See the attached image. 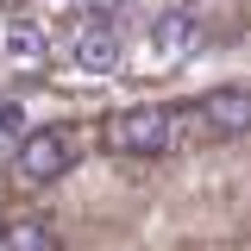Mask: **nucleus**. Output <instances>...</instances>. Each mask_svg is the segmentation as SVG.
I'll list each match as a JSON object with an SVG mask.
<instances>
[{
  "label": "nucleus",
  "instance_id": "f257e3e1",
  "mask_svg": "<svg viewBox=\"0 0 251 251\" xmlns=\"http://www.w3.org/2000/svg\"><path fill=\"white\" fill-rule=\"evenodd\" d=\"M145 38H151V50H157V63H182L188 50L201 44V25H195L188 13H157V19H151V31H145Z\"/></svg>",
  "mask_w": 251,
  "mask_h": 251
},
{
  "label": "nucleus",
  "instance_id": "f03ea898",
  "mask_svg": "<svg viewBox=\"0 0 251 251\" xmlns=\"http://www.w3.org/2000/svg\"><path fill=\"white\" fill-rule=\"evenodd\" d=\"M75 63L82 69H120V25H88L75 38Z\"/></svg>",
  "mask_w": 251,
  "mask_h": 251
},
{
  "label": "nucleus",
  "instance_id": "7ed1b4c3",
  "mask_svg": "<svg viewBox=\"0 0 251 251\" xmlns=\"http://www.w3.org/2000/svg\"><path fill=\"white\" fill-rule=\"evenodd\" d=\"M6 50L13 57H44V31L31 25V19H13L6 25Z\"/></svg>",
  "mask_w": 251,
  "mask_h": 251
}]
</instances>
